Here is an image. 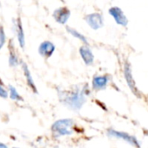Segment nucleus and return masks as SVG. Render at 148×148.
I'll list each match as a JSON object with an SVG mask.
<instances>
[{"instance_id":"1","label":"nucleus","mask_w":148,"mask_h":148,"mask_svg":"<svg viewBox=\"0 0 148 148\" xmlns=\"http://www.w3.org/2000/svg\"><path fill=\"white\" fill-rule=\"evenodd\" d=\"M58 96L63 105L73 110H79L86 101L85 91L78 88L73 90H58Z\"/></svg>"},{"instance_id":"2","label":"nucleus","mask_w":148,"mask_h":148,"mask_svg":"<svg viewBox=\"0 0 148 148\" xmlns=\"http://www.w3.org/2000/svg\"><path fill=\"white\" fill-rule=\"evenodd\" d=\"M73 127H74V121L70 119H62L56 121L52 127L51 130L56 137H61V136H68L71 135L73 134Z\"/></svg>"},{"instance_id":"3","label":"nucleus","mask_w":148,"mask_h":148,"mask_svg":"<svg viewBox=\"0 0 148 148\" xmlns=\"http://www.w3.org/2000/svg\"><path fill=\"white\" fill-rule=\"evenodd\" d=\"M108 134L112 137H115L117 139H120V140H123L127 142H128L129 144H131L132 146L134 147H136L140 148V143L139 141L137 140V139L132 135H129L127 134V133H124V132H120V131H116V130H114V129H109L108 130Z\"/></svg>"},{"instance_id":"4","label":"nucleus","mask_w":148,"mask_h":148,"mask_svg":"<svg viewBox=\"0 0 148 148\" xmlns=\"http://www.w3.org/2000/svg\"><path fill=\"white\" fill-rule=\"evenodd\" d=\"M124 75H125V79H126V81L127 82V85L130 88V89L132 90V92L135 95H137L138 97H140V92H139L138 88H136L135 82L134 80L133 74H132V69L130 68V65L127 62L124 66Z\"/></svg>"},{"instance_id":"5","label":"nucleus","mask_w":148,"mask_h":148,"mask_svg":"<svg viewBox=\"0 0 148 148\" xmlns=\"http://www.w3.org/2000/svg\"><path fill=\"white\" fill-rule=\"evenodd\" d=\"M85 20L94 29H98L103 25V17L100 13L88 14L85 16Z\"/></svg>"},{"instance_id":"6","label":"nucleus","mask_w":148,"mask_h":148,"mask_svg":"<svg viewBox=\"0 0 148 148\" xmlns=\"http://www.w3.org/2000/svg\"><path fill=\"white\" fill-rule=\"evenodd\" d=\"M13 29L15 30L18 43L20 45V47L24 48L25 46V36H24V31L23 29V25H22V22L20 20V18L18 19H14L13 20Z\"/></svg>"},{"instance_id":"7","label":"nucleus","mask_w":148,"mask_h":148,"mask_svg":"<svg viewBox=\"0 0 148 148\" xmlns=\"http://www.w3.org/2000/svg\"><path fill=\"white\" fill-rule=\"evenodd\" d=\"M109 14L111 15V16L114 17V19L115 20V22L122 26H126L128 23L127 18L126 17L125 14L123 13V11L119 8V7H112L109 9Z\"/></svg>"},{"instance_id":"8","label":"nucleus","mask_w":148,"mask_h":148,"mask_svg":"<svg viewBox=\"0 0 148 148\" xmlns=\"http://www.w3.org/2000/svg\"><path fill=\"white\" fill-rule=\"evenodd\" d=\"M53 16L57 23H59L61 24H64L67 23V21L69 20V18L70 16V10L69 9H67L66 7L58 8L54 11Z\"/></svg>"},{"instance_id":"9","label":"nucleus","mask_w":148,"mask_h":148,"mask_svg":"<svg viewBox=\"0 0 148 148\" xmlns=\"http://www.w3.org/2000/svg\"><path fill=\"white\" fill-rule=\"evenodd\" d=\"M56 49V46L49 41H44L42 42L39 47H38V53L45 58H49L50 57L53 53L55 52Z\"/></svg>"},{"instance_id":"10","label":"nucleus","mask_w":148,"mask_h":148,"mask_svg":"<svg viewBox=\"0 0 148 148\" xmlns=\"http://www.w3.org/2000/svg\"><path fill=\"white\" fill-rule=\"evenodd\" d=\"M22 69H23V74H24V76H25V79H26V82L28 84V86L31 88V90L35 93H37V88H36V86L35 84V82L32 78V75H31V73L29 69V67L28 65L25 63V62H22Z\"/></svg>"},{"instance_id":"11","label":"nucleus","mask_w":148,"mask_h":148,"mask_svg":"<svg viewBox=\"0 0 148 148\" xmlns=\"http://www.w3.org/2000/svg\"><path fill=\"white\" fill-rule=\"evenodd\" d=\"M80 55H81L83 62H85V64H87V65L93 64V62H94V55H93L91 49H89V47H88L86 45L81 47Z\"/></svg>"},{"instance_id":"12","label":"nucleus","mask_w":148,"mask_h":148,"mask_svg":"<svg viewBox=\"0 0 148 148\" xmlns=\"http://www.w3.org/2000/svg\"><path fill=\"white\" fill-rule=\"evenodd\" d=\"M109 78L106 75H101V76H95L93 79L92 84H93V88L97 90H101L107 87L108 83Z\"/></svg>"},{"instance_id":"13","label":"nucleus","mask_w":148,"mask_h":148,"mask_svg":"<svg viewBox=\"0 0 148 148\" xmlns=\"http://www.w3.org/2000/svg\"><path fill=\"white\" fill-rule=\"evenodd\" d=\"M8 93H9L10 97L11 100H13V101H23L22 96L20 95V94L17 92L16 88L14 86H12V85H10V86H9V88H8Z\"/></svg>"},{"instance_id":"14","label":"nucleus","mask_w":148,"mask_h":148,"mask_svg":"<svg viewBox=\"0 0 148 148\" xmlns=\"http://www.w3.org/2000/svg\"><path fill=\"white\" fill-rule=\"evenodd\" d=\"M9 64L11 67H16L19 64V59L15 53L14 48L10 47V56H9Z\"/></svg>"},{"instance_id":"15","label":"nucleus","mask_w":148,"mask_h":148,"mask_svg":"<svg viewBox=\"0 0 148 148\" xmlns=\"http://www.w3.org/2000/svg\"><path fill=\"white\" fill-rule=\"evenodd\" d=\"M67 30H68V32H69L70 35H72L73 36H75V37H76V38H78V39H79L80 41H82V42H84V43H88L87 38H86L83 35H82L80 32H78L77 30H75V29H74L70 28V27H67Z\"/></svg>"},{"instance_id":"16","label":"nucleus","mask_w":148,"mask_h":148,"mask_svg":"<svg viewBox=\"0 0 148 148\" xmlns=\"http://www.w3.org/2000/svg\"><path fill=\"white\" fill-rule=\"evenodd\" d=\"M8 89H6L3 86V84L2 83L1 80H0V97L3 99H6L8 97Z\"/></svg>"},{"instance_id":"17","label":"nucleus","mask_w":148,"mask_h":148,"mask_svg":"<svg viewBox=\"0 0 148 148\" xmlns=\"http://www.w3.org/2000/svg\"><path fill=\"white\" fill-rule=\"evenodd\" d=\"M6 42V36H5V32L3 30V27H0V49H2V47L4 45Z\"/></svg>"},{"instance_id":"18","label":"nucleus","mask_w":148,"mask_h":148,"mask_svg":"<svg viewBox=\"0 0 148 148\" xmlns=\"http://www.w3.org/2000/svg\"><path fill=\"white\" fill-rule=\"evenodd\" d=\"M0 148H8V147L4 145L3 143H0Z\"/></svg>"},{"instance_id":"19","label":"nucleus","mask_w":148,"mask_h":148,"mask_svg":"<svg viewBox=\"0 0 148 148\" xmlns=\"http://www.w3.org/2000/svg\"><path fill=\"white\" fill-rule=\"evenodd\" d=\"M14 148H16V147H14Z\"/></svg>"}]
</instances>
